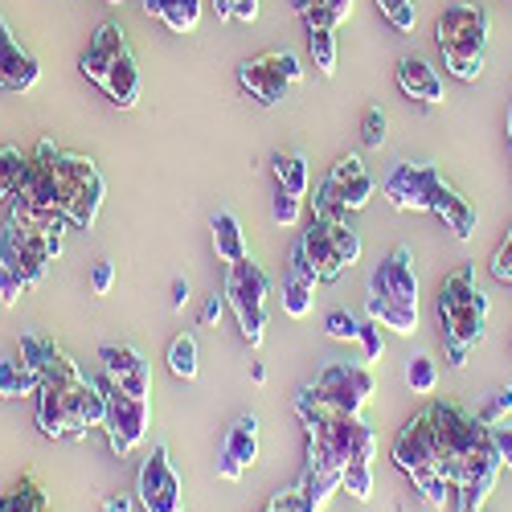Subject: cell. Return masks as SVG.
Segmentation results:
<instances>
[{
    "label": "cell",
    "mask_w": 512,
    "mask_h": 512,
    "mask_svg": "<svg viewBox=\"0 0 512 512\" xmlns=\"http://www.w3.org/2000/svg\"><path fill=\"white\" fill-rule=\"evenodd\" d=\"M431 213H439V218L447 222V230L459 238V242H467L476 234V209H472V201L467 197H459V189H451L447 181L439 185V193H435V205H431Z\"/></svg>",
    "instance_id": "22"
},
{
    "label": "cell",
    "mask_w": 512,
    "mask_h": 512,
    "mask_svg": "<svg viewBox=\"0 0 512 512\" xmlns=\"http://www.w3.org/2000/svg\"><path fill=\"white\" fill-rule=\"evenodd\" d=\"M488 435H492V447H496L500 463L512 467V422H496V426H488Z\"/></svg>",
    "instance_id": "51"
},
{
    "label": "cell",
    "mask_w": 512,
    "mask_h": 512,
    "mask_svg": "<svg viewBox=\"0 0 512 512\" xmlns=\"http://www.w3.org/2000/svg\"><path fill=\"white\" fill-rule=\"evenodd\" d=\"M250 377H254V386H263V381H267V365L254 361V365H250Z\"/></svg>",
    "instance_id": "59"
},
{
    "label": "cell",
    "mask_w": 512,
    "mask_h": 512,
    "mask_svg": "<svg viewBox=\"0 0 512 512\" xmlns=\"http://www.w3.org/2000/svg\"><path fill=\"white\" fill-rule=\"evenodd\" d=\"M357 340H361L365 365H373V361H381V357H386V340H381V324H377V320H361V332H357Z\"/></svg>",
    "instance_id": "43"
},
{
    "label": "cell",
    "mask_w": 512,
    "mask_h": 512,
    "mask_svg": "<svg viewBox=\"0 0 512 512\" xmlns=\"http://www.w3.org/2000/svg\"><path fill=\"white\" fill-rule=\"evenodd\" d=\"M99 87H103V95H107L115 107H123V111L136 107V99H140V70H136V58L123 50V54L111 62V70L103 74Z\"/></svg>",
    "instance_id": "23"
},
{
    "label": "cell",
    "mask_w": 512,
    "mask_h": 512,
    "mask_svg": "<svg viewBox=\"0 0 512 512\" xmlns=\"http://www.w3.org/2000/svg\"><path fill=\"white\" fill-rule=\"evenodd\" d=\"M127 50V37H123V29L115 25V21H107V25H99V33L91 37V46H87V54H82V74H87L95 87L103 82V74L111 70V62L119 58Z\"/></svg>",
    "instance_id": "20"
},
{
    "label": "cell",
    "mask_w": 512,
    "mask_h": 512,
    "mask_svg": "<svg viewBox=\"0 0 512 512\" xmlns=\"http://www.w3.org/2000/svg\"><path fill=\"white\" fill-rule=\"evenodd\" d=\"M328 234H332V246L340 254V263L353 267L361 259V234L349 226V222H328Z\"/></svg>",
    "instance_id": "38"
},
{
    "label": "cell",
    "mask_w": 512,
    "mask_h": 512,
    "mask_svg": "<svg viewBox=\"0 0 512 512\" xmlns=\"http://www.w3.org/2000/svg\"><path fill=\"white\" fill-rule=\"evenodd\" d=\"M140 504H144V512H185V504H181V480H177V472H173V463H168V451L164 447H156L148 459H144V467H140Z\"/></svg>",
    "instance_id": "12"
},
{
    "label": "cell",
    "mask_w": 512,
    "mask_h": 512,
    "mask_svg": "<svg viewBox=\"0 0 512 512\" xmlns=\"http://www.w3.org/2000/svg\"><path fill=\"white\" fill-rule=\"evenodd\" d=\"M467 353H472L467 345H459V340H447V365L451 369H463L467 365Z\"/></svg>",
    "instance_id": "56"
},
{
    "label": "cell",
    "mask_w": 512,
    "mask_h": 512,
    "mask_svg": "<svg viewBox=\"0 0 512 512\" xmlns=\"http://www.w3.org/2000/svg\"><path fill=\"white\" fill-rule=\"evenodd\" d=\"M21 361H25L41 381H74V377H82V369L66 357V349L58 345L54 336H37V332L21 336Z\"/></svg>",
    "instance_id": "17"
},
{
    "label": "cell",
    "mask_w": 512,
    "mask_h": 512,
    "mask_svg": "<svg viewBox=\"0 0 512 512\" xmlns=\"http://www.w3.org/2000/svg\"><path fill=\"white\" fill-rule=\"evenodd\" d=\"M304 394L328 410L361 414L373 398V369L365 361H332L320 369V377L312 386H304Z\"/></svg>",
    "instance_id": "6"
},
{
    "label": "cell",
    "mask_w": 512,
    "mask_h": 512,
    "mask_svg": "<svg viewBox=\"0 0 512 512\" xmlns=\"http://www.w3.org/2000/svg\"><path fill=\"white\" fill-rule=\"evenodd\" d=\"M312 291H316V279L291 275V279L283 283V312H287L291 320H304V316L312 312Z\"/></svg>",
    "instance_id": "34"
},
{
    "label": "cell",
    "mask_w": 512,
    "mask_h": 512,
    "mask_svg": "<svg viewBox=\"0 0 512 512\" xmlns=\"http://www.w3.org/2000/svg\"><path fill=\"white\" fill-rule=\"evenodd\" d=\"M369 295H377V300L418 304V275H414V259H410L406 246H398L386 263L373 267V275H369Z\"/></svg>",
    "instance_id": "15"
},
{
    "label": "cell",
    "mask_w": 512,
    "mask_h": 512,
    "mask_svg": "<svg viewBox=\"0 0 512 512\" xmlns=\"http://www.w3.org/2000/svg\"><path fill=\"white\" fill-rule=\"evenodd\" d=\"M144 13L164 21L173 33H193L201 25V0H144Z\"/></svg>",
    "instance_id": "24"
},
{
    "label": "cell",
    "mask_w": 512,
    "mask_h": 512,
    "mask_svg": "<svg viewBox=\"0 0 512 512\" xmlns=\"http://www.w3.org/2000/svg\"><path fill=\"white\" fill-rule=\"evenodd\" d=\"M500 455H496V447H492V435H488V443L476 451V455H467V463H463V480H459V512H480L484 508V500L492 496V488H496V476H500Z\"/></svg>",
    "instance_id": "13"
},
{
    "label": "cell",
    "mask_w": 512,
    "mask_h": 512,
    "mask_svg": "<svg viewBox=\"0 0 512 512\" xmlns=\"http://www.w3.org/2000/svg\"><path fill=\"white\" fill-rule=\"evenodd\" d=\"M25 168H29V156L21 148H0V205L13 201L21 193V181H25Z\"/></svg>",
    "instance_id": "32"
},
{
    "label": "cell",
    "mask_w": 512,
    "mask_h": 512,
    "mask_svg": "<svg viewBox=\"0 0 512 512\" xmlns=\"http://www.w3.org/2000/svg\"><path fill=\"white\" fill-rule=\"evenodd\" d=\"M488 46V13L476 5H455L443 9L439 17V50L443 54H484Z\"/></svg>",
    "instance_id": "10"
},
{
    "label": "cell",
    "mask_w": 512,
    "mask_h": 512,
    "mask_svg": "<svg viewBox=\"0 0 512 512\" xmlns=\"http://www.w3.org/2000/svg\"><path fill=\"white\" fill-rule=\"evenodd\" d=\"M308 50L324 78L336 74V29H308Z\"/></svg>",
    "instance_id": "36"
},
{
    "label": "cell",
    "mask_w": 512,
    "mask_h": 512,
    "mask_svg": "<svg viewBox=\"0 0 512 512\" xmlns=\"http://www.w3.org/2000/svg\"><path fill=\"white\" fill-rule=\"evenodd\" d=\"M324 332H328L332 340H357V332H361V320H357L353 312H345V308H336V312H328V320H324Z\"/></svg>",
    "instance_id": "45"
},
{
    "label": "cell",
    "mask_w": 512,
    "mask_h": 512,
    "mask_svg": "<svg viewBox=\"0 0 512 512\" xmlns=\"http://www.w3.org/2000/svg\"><path fill=\"white\" fill-rule=\"evenodd\" d=\"M377 9H381V17H386L398 33H410V29H414V21H418L414 0H377Z\"/></svg>",
    "instance_id": "42"
},
{
    "label": "cell",
    "mask_w": 512,
    "mask_h": 512,
    "mask_svg": "<svg viewBox=\"0 0 512 512\" xmlns=\"http://www.w3.org/2000/svg\"><path fill=\"white\" fill-rule=\"evenodd\" d=\"M25 291H29V287H25V283H21L17 275H9L5 267H0V300H5V304L13 308V304L21 300V295H25Z\"/></svg>",
    "instance_id": "53"
},
{
    "label": "cell",
    "mask_w": 512,
    "mask_h": 512,
    "mask_svg": "<svg viewBox=\"0 0 512 512\" xmlns=\"http://www.w3.org/2000/svg\"><path fill=\"white\" fill-rule=\"evenodd\" d=\"M398 87H402L410 99H422L426 107H439V103H447L443 78L435 74V66H426L422 58H406V62L398 66Z\"/></svg>",
    "instance_id": "21"
},
{
    "label": "cell",
    "mask_w": 512,
    "mask_h": 512,
    "mask_svg": "<svg viewBox=\"0 0 512 512\" xmlns=\"http://www.w3.org/2000/svg\"><path fill=\"white\" fill-rule=\"evenodd\" d=\"M386 140H390L386 111H381V107H369V111H365V119H361V144L377 152V148H386Z\"/></svg>",
    "instance_id": "41"
},
{
    "label": "cell",
    "mask_w": 512,
    "mask_h": 512,
    "mask_svg": "<svg viewBox=\"0 0 512 512\" xmlns=\"http://www.w3.org/2000/svg\"><path fill=\"white\" fill-rule=\"evenodd\" d=\"M41 377L17 357V361H0V398H29L37 394Z\"/></svg>",
    "instance_id": "31"
},
{
    "label": "cell",
    "mask_w": 512,
    "mask_h": 512,
    "mask_svg": "<svg viewBox=\"0 0 512 512\" xmlns=\"http://www.w3.org/2000/svg\"><path fill=\"white\" fill-rule=\"evenodd\" d=\"M267 512H279V508H271V504H267Z\"/></svg>",
    "instance_id": "62"
},
{
    "label": "cell",
    "mask_w": 512,
    "mask_h": 512,
    "mask_svg": "<svg viewBox=\"0 0 512 512\" xmlns=\"http://www.w3.org/2000/svg\"><path fill=\"white\" fill-rule=\"evenodd\" d=\"M406 381H410V390H414V394H435V386H439V369H435V361H431V357H410V365H406Z\"/></svg>",
    "instance_id": "39"
},
{
    "label": "cell",
    "mask_w": 512,
    "mask_h": 512,
    "mask_svg": "<svg viewBox=\"0 0 512 512\" xmlns=\"http://www.w3.org/2000/svg\"><path fill=\"white\" fill-rule=\"evenodd\" d=\"M226 308H230V304H226V295H218V291H213L209 300H205V308H201V324H205V328H209V324H218Z\"/></svg>",
    "instance_id": "55"
},
{
    "label": "cell",
    "mask_w": 512,
    "mask_h": 512,
    "mask_svg": "<svg viewBox=\"0 0 512 512\" xmlns=\"http://www.w3.org/2000/svg\"><path fill=\"white\" fill-rule=\"evenodd\" d=\"M480 300H488V295L476 287V267L472 263L451 271L439 287V308H463V304H480Z\"/></svg>",
    "instance_id": "27"
},
{
    "label": "cell",
    "mask_w": 512,
    "mask_h": 512,
    "mask_svg": "<svg viewBox=\"0 0 512 512\" xmlns=\"http://www.w3.org/2000/svg\"><path fill=\"white\" fill-rule=\"evenodd\" d=\"M213 9H218L222 21H242V25H250L254 17H259V0H213Z\"/></svg>",
    "instance_id": "47"
},
{
    "label": "cell",
    "mask_w": 512,
    "mask_h": 512,
    "mask_svg": "<svg viewBox=\"0 0 512 512\" xmlns=\"http://www.w3.org/2000/svg\"><path fill=\"white\" fill-rule=\"evenodd\" d=\"M107 394L87 377L74 381H41L37 386V426L50 439H82L91 426H103Z\"/></svg>",
    "instance_id": "1"
},
{
    "label": "cell",
    "mask_w": 512,
    "mask_h": 512,
    "mask_svg": "<svg viewBox=\"0 0 512 512\" xmlns=\"http://www.w3.org/2000/svg\"><path fill=\"white\" fill-rule=\"evenodd\" d=\"M103 193H107V185H103V177L95 173L87 185L78 189V197L70 201V209H66V218H70V226H78V230H91L95 226V218H99V205H103Z\"/></svg>",
    "instance_id": "29"
},
{
    "label": "cell",
    "mask_w": 512,
    "mask_h": 512,
    "mask_svg": "<svg viewBox=\"0 0 512 512\" xmlns=\"http://www.w3.org/2000/svg\"><path fill=\"white\" fill-rule=\"evenodd\" d=\"M107 5H123V0H107Z\"/></svg>",
    "instance_id": "61"
},
{
    "label": "cell",
    "mask_w": 512,
    "mask_h": 512,
    "mask_svg": "<svg viewBox=\"0 0 512 512\" xmlns=\"http://www.w3.org/2000/svg\"><path fill=\"white\" fill-rule=\"evenodd\" d=\"M443 177H439V168L435 164H398L394 168V177L386 181V201L402 213H431L435 205V193H439Z\"/></svg>",
    "instance_id": "9"
},
{
    "label": "cell",
    "mask_w": 512,
    "mask_h": 512,
    "mask_svg": "<svg viewBox=\"0 0 512 512\" xmlns=\"http://www.w3.org/2000/svg\"><path fill=\"white\" fill-rule=\"evenodd\" d=\"M369 320H377L381 328H394L398 336H414L418 332V304H402V300H377L369 295L365 300Z\"/></svg>",
    "instance_id": "25"
},
{
    "label": "cell",
    "mask_w": 512,
    "mask_h": 512,
    "mask_svg": "<svg viewBox=\"0 0 512 512\" xmlns=\"http://www.w3.org/2000/svg\"><path fill=\"white\" fill-rule=\"evenodd\" d=\"M508 144H512V107H508Z\"/></svg>",
    "instance_id": "60"
},
{
    "label": "cell",
    "mask_w": 512,
    "mask_h": 512,
    "mask_svg": "<svg viewBox=\"0 0 512 512\" xmlns=\"http://www.w3.org/2000/svg\"><path fill=\"white\" fill-rule=\"evenodd\" d=\"M312 209H316V218H324V222H349V209L336 201V193H332L328 185H320V189H316Z\"/></svg>",
    "instance_id": "44"
},
{
    "label": "cell",
    "mask_w": 512,
    "mask_h": 512,
    "mask_svg": "<svg viewBox=\"0 0 512 512\" xmlns=\"http://www.w3.org/2000/svg\"><path fill=\"white\" fill-rule=\"evenodd\" d=\"M349 267L340 263V254L332 246V234H328V222L324 218H312V226L304 230L300 246H295V275H308L316 283H332L340 279Z\"/></svg>",
    "instance_id": "11"
},
{
    "label": "cell",
    "mask_w": 512,
    "mask_h": 512,
    "mask_svg": "<svg viewBox=\"0 0 512 512\" xmlns=\"http://www.w3.org/2000/svg\"><path fill=\"white\" fill-rule=\"evenodd\" d=\"M213 250H218V259L230 267V263H242L246 259V238H242V226L230 209H222L218 218H213Z\"/></svg>",
    "instance_id": "28"
},
{
    "label": "cell",
    "mask_w": 512,
    "mask_h": 512,
    "mask_svg": "<svg viewBox=\"0 0 512 512\" xmlns=\"http://www.w3.org/2000/svg\"><path fill=\"white\" fill-rule=\"evenodd\" d=\"M439 435H435V422H431V414H414L402 431H398V439H394V463L402 467V472L414 480V488L431 500L435 508H443L447 504V496L455 492L443 476H439Z\"/></svg>",
    "instance_id": "2"
},
{
    "label": "cell",
    "mask_w": 512,
    "mask_h": 512,
    "mask_svg": "<svg viewBox=\"0 0 512 512\" xmlns=\"http://www.w3.org/2000/svg\"><path fill=\"white\" fill-rule=\"evenodd\" d=\"M345 488L353 500H369L373 496V463H365V459H353L349 467H345Z\"/></svg>",
    "instance_id": "40"
},
{
    "label": "cell",
    "mask_w": 512,
    "mask_h": 512,
    "mask_svg": "<svg viewBox=\"0 0 512 512\" xmlns=\"http://www.w3.org/2000/svg\"><path fill=\"white\" fill-rule=\"evenodd\" d=\"M46 508V492H41V484L33 476H25L5 500H0V512H41Z\"/></svg>",
    "instance_id": "35"
},
{
    "label": "cell",
    "mask_w": 512,
    "mask_h": 512,
    "mask_svg": "<svg viewBox=\"0 0 512 512\" xmlns=\"http://www.w3.org/2000/svg\"><path fill=\"white\" fill-rule=\"evenodd\" d=\"M103 512H132V500H127V496H107Z\"/></svg>",
    "instance_id": "58"
},
{
    "label": "cell",
    "mask_w": 512,
    "mask_h": 512,
    "mask_svg": "<svg viewBox=\"0 0 512 512\" xmlns=\"http://www.w3.org/2000/svg\"><path fill=\"white\" fill-rule=\"evenodd\" d=\"M173 312H185V304H189V279H173Z\"/></svg>",
    "instance_id": "57"
},
{
    "label": "cell",
    "mask_w": 512,
    "mask_h": 512,
    "mask_svg": "<svg viewBox=\"0 0 512 512\" xmlns=\"http://www.w3.org/2000/svg\"><path fill=\"white\" fill-rule=\"evenodd\" d=\"M238 82H242V91L250 99H259L263 107H275V103L287 99L291 87H300L304 82V66H300L295 54L271 50V54H259V58L242 62L238 66Z\"/></svg>",
    "instance_id": "7"
},
{
    "label": "cell",
    "mask_w": 512,
    "mask_h": 512,
    "mask_svg": "<svg viewBox=\"0 0 512 512\" xmlns=\"http://www.w3.org/2000/svg\"><path fill=\"white\" fill-rule=\"evenodd\" d=\"M300 209H304V197H295L287 189L275 193V222L279 226H295V222H300Z\"/></svg>",
    "instance_id": "49"
},
{
    "label": "cell",
    "mask_w": 512,
    "mask_h": 512,
    "mask_svg": "<svg viewBox=\"0 0 512 512\" xmlns=\"http://www.w3.org/2000/svg\"><path fill=\"white\" fill-rule=\"evenodd\" d=\"M103 394H107V418H103V431L111 439L115 455L136 451L148 435V422H152V398H127L119 386L103 381Z\"/></svg>",
    "instance_id": "8"
},
{
    "label": "cell",
    "mask_w": 512,
    "mask_h": 512,
    "mask_svg": "<svg viewBox=\"0 0 512 512\" xmlns=\"http://www.w3.org/2000/svg\"><path fill=\"white\" fill-rule=\"evenodd\" d=\"M439 320H443V340H459V345L476 349L488 336V300L463 304V308H439Z\"/></svg>",
    "instance_id": "19"
},
{
    "label": "cell",
    "mask_w": 512,
    "mask_h": 512,
    "mask_svg": "<svg viewBox=\"0 0 512 512\" xmlns=\"http://www.w3.org/2000/svg\"><path fill=\"white\" fill-rule=\"evenodd\" d=\"M324 185L336 193V201L345 205L349 213H353V209H365L369 197H373V177L365 173V164H361L357 156H340V160L332 164V173H328Z\"/></svg>",
    "instance_id": "18"
},
{
    "label": "cell",
    "mask_w": 512,
    "mask_h": 512,
    "mask_svg": "<svg viewBox=\"0 0 512 512\" xmlns=\"http://www.w3.org/2000/svg\"><path fill=\"white\" fill-rule=\"evenodd\" d=\"M492 275L500 279V283H512V230H508V238L500 242V250H496V259H492Z\"/></svg>",
    "instance_id": "52"
},
{
    "label": "cell",
    "mask_w": 512,
    "mask_h": 512,
    "mask_svg": "<svg viewBox=\"0 0 512 512\" xmlns=\"http://www.w3.org/2000/svg\"><path fill=\"white\" fill-rule=\"evenodd\" d=\"M37 78H41V66L37 58L21 46V41L13 37L9 21L0 17V91H9V95H25L37 87Z\"/></svg>",
    "instance_id": "14"
},
{
    "label": "cell",
    "mask_w": 512,
    "mask_h": 512,
    "mask_svg": "<svg viewBox=\"0 0 512 512\" xmlns=\"http://www.w3.org/2000/svg\"><path fill=\"white\" fill-rule=\"evenodd\" d=\"M426 414H431V422H435L439 451H443L439 455V476L451 488H459L467 455H476L488 443V426L480 418H472L467 410H459L455 402H431V406H426Z\"/></svg>",
    "instance_id": "3"
},
{
    "label": "cell",
    "mask_w": 512,
    "mask_h": 512,
    "mask_svg": "<svg viewBox=\"0 0 512 512\" xmlns=\"http://www.w3.org/2000/svg\"><path fill=\"white\" fill-rule=\"evenodd\" d=\"M58 254H62L58 230H37V226H17V222H9L0 230V267L9 275H17L25 287H37L46 279V271Z\"/></svg>",
    "instance_id": "5"
},
{
    "label": "cell",
    "mask_w": 512,
    "mask_h": 512,
    "mask_svg": "<svg viewBox=\"0 0 512 512\" xmlns=\"http://www.w3.org/2000/svg\"><path fill=\"white\" fill-rule=\"evenodd\" d=\"M271 173H275V181H279V189H287V193H295V197H304L308 193V156L304 152H279L275 160H271Z\"/></svg>",
    "instance_id": "30"
},
{
    "label": "cell",
    "mask_w": 512,
    "mask_h": 512,
    "mask_svg": "<svg viewBox=\"0 0 512 512\" xmlns=\"http://www.w3.org/2000/svg\"><path fill=\"white\" fill-rule=\"evenodd\" d=\"M291 9L308 21V29H340L353 17V0H291Z\"/></svg>",
    "instance_id": "26"
},
{
    "label": "cell",
    "mask_w": 512,
    "mask_h": 512,
    "mask_svg": "<svg viewBox=\"0 0 512 512\" xmlns=\"http://www.w3.org/2000/svg\"><path fill=\"white\" fill-rule=\"evenodd\" d=\"M254 459H259V418L242 414V418L230 426L226 447H222V455H218V476L234 484V480H242L246 467H254Z\"/></svg>",
    "instance_id": "16"
},
{
    "label": "cell",
    "mask_w": 512,
    "mask_h": 512,
    "mask_svg": "<svg viewBox=\"0 0 512 512\" xmlns=\"http://www.w3.org/2000/svg\"><path fill=\"white\" fill-rule=\"evenodd\" d=\"M168 369H173L177 377H185V381L197 377V340L189 332H181L173 340V349H168Z\"/></svg>",
    "instance_id": "37"
},
{
    "label": "cell",
    "mask_w": 512,
    "mask_h": 512,
    "mask_svg": "<svg viewBox=\"0 0 512 512\" xmlns=\"http://www.w3.org/2000/svg\"><path fill=\"white\" fill-rule=\"evenodd\" d=\"M271 508H279V512H316V504L308 500V492H304V488H291V492H279V496L271 500Z\"/></svg>",
    "instance_id": "50"
},
{
    "label": "cell",
    "mask_w": 512,
    "mask_h": 512,
    "mask_svg": "<svg viewBox=\"0 0 512 512\" xmlns=\"http://www.w3.org/2000/svg\"><path fill=\"white\" fill-rule=\"evenodd\" d=\"M226 304L238 316V332L246 345H263V332H267V295H271V275L259 267L246 254L242 263H230L226 271Z\"/></svg>",
    "instance_id": "4"
},
{
    "label": "cell",
    "mask_w": 512,
    "mask_h": 512,
    "mask_svg": "<svg viewBox=\"0 0 512 512\" xmlns=\"http://www.w3.org/2000/svg\"><path fill=\"white\" fill-rule=\"evenodd\" d=\"M115 287V267L111 263H95V271H91V291L95 295H107Z\"/></svg>",
    "instance_id": "54"
},
{
    "label": "cell",
    "mask_w": 512,
    "mask_h": 512,
    "mask_svg": "<svg viewBox=\"0 0 512 512\" xmlns=\"http://www.w3.org/2000/svg\"><path fill=\"white\" fill-rule=\"evenodd\" d=\"M443 58H447V70L459 82H476L484 74V54H443Z\"/></svg>",
    "instance_id": "46"
},
{
    "label": "cell",
    "mask_w": 512,
    "mask_h": 512,
    "mask_svg": "<svg viewBox=\"0 0 512 512\" xmlns=\"http://www.w3.org/2000/svg\"><path fill=\"white\" fill-rule=\"evenodd\" d=\"M41 512H50V504H46V508H41Z\"/></svg>",
    "instance_id": "63"
},
{
    "label": "cell",
    "mask_w": 512,
    "mask_h": 512,
    "mask_svg": "<svg viewBox=\"0 0 512 512\" xmlns=\"http://www.w3.org/2000/svg\"><path fill=\"white\" fill-rule=\"evenodd\" d=\"M508 418H512V386L496 390V398L480 410V422H484V426H496V422H508Z\"/></svg>",
    "instance_id": "48"
},
{
    "label": "cell",
    "mask_w": 512,
    "mask_h": 512,
    "mask_svg": "<svg viewBox=\"0 0 512 512\" xmlns=\"http://www.w3.org/2000/svg\"><path fill=\"white\" fill-rule=\"evenodd\" d=\"M99 361H103V373H107L111 381L148 369V361H144L136 349H127V345H103V349H99Z\"/></svg>",
    "instance_id": "33"
}]
</instances>
